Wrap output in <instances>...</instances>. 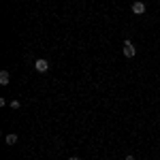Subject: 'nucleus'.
I'll list each match as a JSON object with an SVG mask.
<instances>
[{"label": "nucleus", "mask_w": 160, "mask_h": 160, "mask_svg": "<svg viewBox=\"0 0 160 160\" xmlns=\"http://www.w3.org/2000/svg\"><path fill=\"white\" fill-rule=\"evenodd\" d=\"M68 160H79V158H75V156H73V158H68Z\"/></svg>", "instance_id": "obj_8"}, {"label": "nucleus", "mask_w": 160, "mask_h": 160, "mask_svg": "<svg viewBox=\"0 0 160 160\" xmlns=\"http://www.w3.org/2000/svg\"><path fill=\"white\" fill-rule=\"evenodd\" d=\"M9 107H11V109H19V107H22V102H19V100H11V102H9Z\"/></svg>", "instance_id": "obj_6"}, {"label": "nucleus", "mask_w": 160, "mask_h": 160, "mask_svg": "<svg viewBox=\"0 0 160 160\" xmlns=\"http://www.w3.org/2000/svg\"><path fill=\"white\" fill-rule=\"evenodd\" d=\"M135 53H137V47L130 41H124V56H126V58H132Z\"/></svg>", "instance_id": "obj_1"}, {"label": "nucleus", "mask_w": 160, "mask_h": 160, "mask_svg": "<svg viewBox=\"0 0 160 160\" xmlns=\"http://www.w3.org/2000/svg\"><path fill=\"white\" fill-rule=\"evenodd\" d=\"M9 81H11L9 71H0V86H9Z\"/></svg>", "instance_id": "obj_4"}, {"label": "nucleus", "mask_w": 160, "mask_h": 160, "mask_svg": "<svg viewBox=\"0 0 160 160\" xmlns=\"http://www.w3.org/2000/svg\"><path fill=\"white\" fill-rule=\"evenodd\" d=\"M4 141H7V145H15V143H17V135H15V132H11V135H7V139H4Z\"/></svg>", "instance_id": "obj_5"}, {"label": "nucleus", "mask_w": 160, "mask_h": 160, "mask_svg": "<svg viewBox=\"0 0 160 160\" xmlns=\"http://www.w3.org/2000/svg\"><path fill=\"white\" fill-rule=\"evenodd\" d=\"M132 13L135 15H143L145 13V4L143 2H132Z\"/></svg>", "instance_id": "obj_3"}, {"label": "nucleus", "mask_w": 160, "mask_h": 160, "mask_svg": "<svg viewBox=\"0 0 160 160\" xmlns=\"http://www.w3.org/2000/svg\"><path fill=\"white\" fill-rule=\"evenodd\" d=\"M34 68H37L38 73H47V71H49V62L41 58V60H37V62H34Z\"/></svg>", "instance_id": "obj_2"}, {"label": "nucleus", "mask_w": 160, "mask_h": 160, "mask_svg": "<svg viewBox=\"0 0 160 160\" xmlns=\"http://www.w3.org/2000/svg\"><path fill=\"white\" fill-rule=\"evenodd\" d=\"M124 160H135V156H132V154H128V156H126Z\"/></svg>", "instance_id": "obj_7"}]
</instances>
